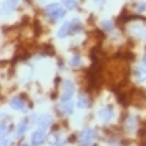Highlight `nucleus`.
Returning <instances> with one entry per match:
<instances>
[{"mask_svg": "<svg viewBox=\"0 0 146 146\" xmlns=\"http://www.w3.org/2000/svg\"><path fill=\"white\" fill-rule=\"evenodd\" d=\"M126 128L129 131H133V129L136 128V118H135V116H129V118L126 119Z\"/></svg>", "mask_w": 146, "mask_h": 146, "instance_id": "4468645a", "label": "nucleus"}, {"mask_svg": "<svg viewBox=\"0 0 146 146\" xmlns=\"http://www.w3.org/2000/svg\"><path fill=\"white\" fill-rule=\"evenodd\" d=\"M18 0H7L5 3H3V13H7V12H12V10L17 7Z\"/></svg>", "mask_w": 146, "mask_h": 146, "instance_id": "9b49d317", "label": "nucleus"}, {"mask_svg": "<svg viewBox=\"0 0 146 146\" xmlns=\"http://www.w3.org/2000/svg\"><path fill=\"white\" fill-rule=\"evenodd\" d=\"M36 125L40 128H46L48 125H52V116L50 115H40V116H36Z\"/></svg>", "mask_w": 146, "mask_h": 146, "instance_id": "0eeeda50", "label": "nucleus"}, {"mask_svg": "<svg viewBox=\"0 0 146 146\" xmlns=\"http://www.w3.org/2000/svg\"><path fill=\"white\" fill-rule=\"evenodd\" d=\"M73 108H75V105H73L72 101H63L62 103V113H65V115L73 113Z\"/></svg>", "mask_w": 146, "mask_h": 146, "instance_id": "9d476101", "label": "nucleus"}, {"mask_svg": "<svg viewBox=\"0 0 146 146\" xmlns=\"http://www.w3.org/2000/svg\"><path fill=\"white\" fill-rule=\"evenodd\" d=\"M95 139V129H83L82 133H80V136H78V141L82 143V145H90L91 141Z\"/></svg>", "mask_w": 146, "mask_h": 146, "instance_id": "39448f33", "label": "nucleus"}, {"mask_svg": "<svg viewBox=\"0 0 146 146\" xmlns=\"http://www.w3.org/2000/svg\"><path fill=\"white\" fill-rule=\"evenodd\" d=\"M28 128V121H22L20 125H18V128H17V133H15V136L17 138H20L23 133H25V129Z\"/></svg>", "mask_w": 146, "mask_h": 146, "instance_id": "f8f14e48", "label": "nucleus"}, {"mask_svg": "<svg viewBox=\"0 0 146 146\" xmlns=\"http://www.w3.org/2000/svg\"><path fill=\"white\" fill-rule=\"evenodd\" d=\"M93 2H95V3H98V5H100V3H103V2H105V0H93Z\"/></svg>", "mask_w": 146, "mask_h": 146, "instance_id": "aec40b11", "label": "nucleus"}, {"mask_svg": "<svg viewBox=\"0 0 146 146\" xmlns=\"http://www.w3.org/2000/svg\"><path fill=\"white\" fill-rule=\"evenodd\" d=\"M73 95H75V85H73V82H70V80L63 82V90H62V103H63V101H70L73 98Z\"/></svg>", "mask_w": 146, "mask_h": 146, "instance_id": "f03ea898", "label": "nucleus"}, {"mask_svg": "<svg viewBox=\"0 0 146 146\" xmlns=\"http://www.w3.org/2000/svg\"><path fill=\"white\" fill-rule=\"evenodd\" d=\"M76 106H78V108H82V110L88 108V106H90V98H88L86 95H80V96H78V100H76Z\"/></svg>", "mask_w": 146, "mask_h": 146, "instance_id": "1a4fd4ad", "label": "nucleus"}, {"mask_svg": "<svg viewBox=\"0 0 146 146\" xmlns=\"http://www.w3.org/2000/svg\"><path fill=\"white\" fill-rule=\"evenodd\" d=\"M101 28L106 30V32H111V30H113V22H111V20H103V22H101Z\"/></svg>", "mask_w": 146, "mask_h": 146, "instance_id": "dca6fc26", "label": "nucleus"}, {"mask_svg": "<svg viewBox=\"0 0 146 146\" xmlns=\"http://www.w3.org/2000/svg\"><path fill=\"white\" fill-rule=\"evenodd\" d=\"M45 139H46L45 128H38V129L33 131V135H32V145H33V146H40Z\"/></svg>", "mask_w": 146, "mask_h": 146, "instance_id": "7ed1b4c3", "label": "nucleus"}, {"mask_svg": "<svg viewBox=\"0 0 146 146\" xmlns=\"http://www.w3.org/2000/svg\"><path fill=\"white\" fill-rule=\"evenodd\" d=\"M141 66H143V70L146 72V55L143 56V62H141Z\"/></svg>", "mask_w": 146, "mask_h": 146, "instance_id": "a211bd4d", "label": "nucleus"}, {"mask_svg": "<svg viewBox=\"0 0 146 146\" xmlns=\"http://www.w3.org/2000/svg\"><path fill=\"white\" fill-rule=\"evenodd\" d=\"M45 13L48 18L56 20V18H63L65 17V9L62 7V3H50L45 7Z\"/></svg>", "mask_w": 146, "mask_h": 146, "instance_id": "f257e3e1", "label": "nucleus"}, {"mask_svg": "<svg viewBox=\"0 0 146 146\" xmlns=\"http://www.w3.org/2000/svg\"><path fill=\"white\" fill-rule=\"evenodd\" d=\"M23 146H27V145H23Z\"/></svg>", "mask_w": 146, "mask_h": 146, "instance_id": "412c9836", "label": "nucleus"}, {"mask_svg": "<svg viewBox=\"0 0 146 146\" xmlns=\"http://www.w3.org/2000/svg\"><path fill=\"white\" fill-rule=\"evenodd\" d=\"M138 10H139V12H145L146 10V3H138Z\"/></svg>", "mask_w": 146, "mask_h": 146, "instance_id": "f3484780", "label": "nucleus"}, {"mask_svg": "<svg viewBox=\"0 0 146 146\" xmlns=\"http://www.w3.org/2000/svg\"><path fill=\"white\" fill-rule=\"evenodd\" d=\"M2 146H9V141H7L5 138H3V141H2Z\"/></svg>", "mask_w": 146, "mask_h": 146, "instance_id": "6ab92c4d", "label": "nucleus"}, {"mask_svg": "<svg viewBox=\"0 0 146 146\" xmlns=\"http://www.w3.org/2000/svg\"><path fill=\"white\" fill-rule=\"evenodd\" d=\"M9 105L13 110H18V111H27V105H25V100H23L22 96H13V98H10Z\"/></svg>", "mask_w": 146, "mask_h": 146, "instance_id": "423d86ee", "label": "nucleus"}, {"mask_svg": "<svg viewBox=\"0 0 146 146\" xmlns=\"http://www.w3.org/2000/svg\"><path fill=\"white\" fill-rule=\"evenodd\" d=\"M70 33H72V22H66L58 30V38H65V36H68Z\"/></svg>", "mask_w": 146, "mask_h": 146, "instance_id": "6e6552de", "label": "nucleus"}, {"mask_svg": "<svg viewBox=\"0 0 146 146\" xmlns=\"http://www.w3.org/2000/svg\"><path fill=\"white\" fill-rule=\"evenodd\" d=\"M113 115H115V111L111 106H103V108L98 111V118H100L101 123H110L111 119H113Z\"/></svg>", "mask_w": 146, "mask_h": 146, "instance_id": "20e7f679", "label": "nucleus"}, {"mask_svg": "<svg viewBox=\"0 0 146 146\" xmlns=\"http://www.w3.org/2000/svg\"><path fill=\"white\" fill-rule=\"evenodd\" d=\"M70 65H72L73 68L80 66V65H82V58H80V55H73V56H72V62H70Z\"/></svg>", "mask_w": 146, "mask_h": 146, "instance_id": "2eb2a0df", "label": "nucleus"}, {"mask_svg": "<svg viewBox=\"0 0 146 146\" xmlns=\"http://www.w3.org/2000/svg\"><path fill=\"white\" fill-rule=\"evenodd\" d=\"M62 2H63V7L65 9H68V10H75L76 9V5H78L76 0H62Z\"/></svg>", "mask_w": 146, "mask_h": 146, "instance_id": "ddd939ff", "label": "nucleus"}]
</instances>
